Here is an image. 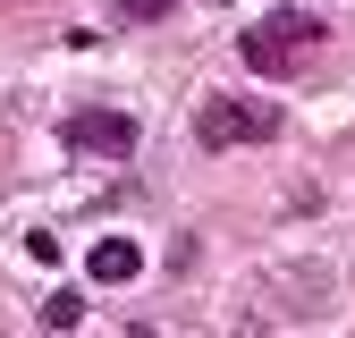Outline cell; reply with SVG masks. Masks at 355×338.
Wrapping results in <instances>:
<instances>
[{"instance_id": "6", "label": "cell", "mask_w": 355, "mask_h": 338, "mask_svg": "<svg viewBox=\"0 0 355 338\" xmlns=\"http://www.w3.org/2000/svg\"><path fill=\"white\" fill-rule=\"evenodd\" d=\"M169 9H178V0H110V17H119V26H161Z\"/></svg>"}, {"instance_id": "1", "label": "cell", "mask_w": 355, "mask_h": 338, "mask_svg": "<svg viewBox=\"0 0 355 338\" xmlns=\"http://www.w3.org/2000/svg\"><path fill=\"white\" fill-rule=\"evenodd\" d=\"M322 34H330V26H322L313 9H271V17H254V26L237 34V60H245V76H271V84H279V76H296L304 60L322 51Z\"/></svg>"}, {"instance_id": "2", "label": "cell", "mask_w": 355, "mask_h": 338, "mask_svg": "<svg viewBox=\"0 0 355 338\" xmlns=\"http://www.w3.org/2000/svg\"><path fill=\"white\" fill-rule=\"evenodd\" d=\"M195 136H203V152L271 144V136H279V102H245V94H203V102H195Z\"/></svg>"}, {"instance_id": "4", "label": "cell", "mask_w": 355, "mask_h": 338, "mask_svg": "<svg viewBox=\"0 0 355 338\" xmlns=\"http://www.w3.org/2000/svg\"><path fill=\"white\" fill-rule=\"evenodd\" d=\"M85 263H94V279H102V287H127V279H136V271H144V254H136V245H127V237H102L94 254H85Z\"/></svg>"}, {"instance_id": "3", "label": "cell", "mask_w": 355, "mask_h": 338, "mask_svg": "<svg viewBox=\"0 0 355 338\" xmlns=\"http://www.w3.org/2000/svg\"><path fill=\"white\" fill-rule=\"evenodd\" d=\"M60 144L68 152H94V161H127V152H136V118L110 110V102H76L60 118Z\"/></svg>"}, {"instance_id": "5", "label": "cell", "mask_w": 355, "mask_h": 338, "mask_svg": "<svg viewBox=\"0 0 355 338\" xmlns=\"http://www.w3.org/2000/svg\"><path fill=\"white\" fill-rule=\"evenodd\" d=\"M85 321V296L76 287H51V296H42V330H76Z\"/></svg>"}]
</instances>
